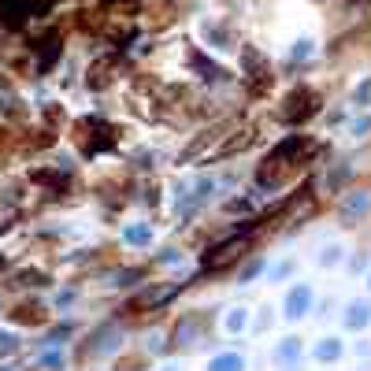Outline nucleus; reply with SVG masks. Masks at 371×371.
Listing matches in <instances>:
<instances>
[{
	"label": "nucleus",
	"mask_w": 371,
	"mask_h": 371,
	"mask_svg": "<svg viewBox=\"0 0 371 371\" xmlns=\"http://www.w3.org/2000/svg\"><path fill=\"white\" fill-rule=\"evenodd\" d=\"M308 304H312V289L308 286H294L289 297H286V315L289 320H301V315L308 312Z\"/></svg>",
	"instance_id": "7"
},
{
	"label": "nucleus",
	"mask_w": 371,
	"mask_h": 371,
	"mask_svg": "<svg viewBox=\"0 0 371 371\" xmlns=\"http://www.w3.org/2000/svg\"><path fill=\"white\" fill-rule=\"evenodd\" d=\"M338 353H341V341H338V338H323V346L315 349V356H320V360H334Z\"/></svg>",
	"instance_id": "12"
},
{
	"label": "nucleus",
	"mask_w": 371,
	"mask_h": 371,
	"mask_svg": "<svg viewBox=\"0 0 371 371\" xmlns=\"http://www.w3.org/2000/svg\"><path fill=\"white\" fill-rule=\"evenodd\" d=\"M37 52H41V56H37V71H48L52 63H56V56H60V37L56 34L41 37V41H37Z\"/></svg>",
	"instance_id": "8"
},
{
	"label": "nucleus",
	"mask_w": 371,
	"mask_h": 371,
	"mask_svg": "<svg viewBox=\"0 0 371 371\" xmlns=\"http://www.w3.org/2000/svg\"><path fill=\"white\" fill-rule=\"evenodd\" d=\"M11 320H15V323H41L45 308H41V304H22V308L11 312Z\"/></svg>",
	"instance_id": "10"
},
{
	"label": "nucleus",
	"mask_w": 371,
	"mask_h": 371,
	"mask_svg": "<svg viewBox=\"0 0 371 371\" xmlns=\"http://www.w3.org/2000/svg\"><path fill=\"white\" fill-rule=\"evenodd\" d=\"M297 356V338H286V346H278V360H294Z\"/></svg>",
	"instance_id": "14"
},
{
	"label": "nucleus",
	"mask_w": 371,
	"mask_h": 371,
	"mask_svg": "<svg viewBox=\"0 0 371 371\" xmlns=\"http://www.w3.org/2000/svg\"><path fill=\"white\" fill-rule=\"evenodd\" d=\"M19 346V341L15 338H11V334H0V353H11V349H15Z\"/></svg>",
	"instance_id": "15"
},
{
	"label": "nucleus",
	"mask_w": 371,
	"mask_h": 371,
	"mask_svg": "<svg viewBox=\"0 0 371 371\" xmlns=\"http://www.w3.org/2000/svg\"><path fill=\"white\" fill-rule=\"evenodd\" d=\"M242 367H245L242 353H223V356H216V360H211L208 371H242Z\"/></svg>",
	"instance_id": "11"
},
{
	"label": "nucleus",
	"mask_w": 371,
	"mask_h": 371,
	"mask_svg": "<svg viewBox=\"0 0 371 371\" xmlns=\"http://www.w3.org/2000/svg\"><path fill=\"white\" fill-rule=\"evenodd\" d=\"M315 112H320V93L308 89V86H297L286 97V104H282V119H286V123H304V119L315 115Z\"/></svg>",
	"instance_id": "3"
},
{
	"label": "nucleus",
	"mask_w": 371,
	"mask_h": 371,
	"mask_svg": "<svg viewBox=\"0 0 371 371\" xmlns=\"http://www.w3.org/2000/svg\"><path fill=\"white\" fill-rule=\"evenodd\" d=\"M367 320H371V304H367V301H353V304H349V315H346V327L360 330Z\"/></svg>",
	"instance_id": "9"
},
{
	"label": "nucleus",
	"mask_w": 371,
	"mask_h": 371,
	"mask_svg": "<svg viewBox=\"0 0 371 371\" xmlns=\"http://www.w3.org/2000/svg\"><path fill=\"white\" fill-rule=\"evenodd\" d=\"M245 249H249V234L245 230H237L230 242H219V245H211L208 253L201 256V271H227V268H234L237 260L245 256Z\"/></svg>",
	"instance_id": "2"
},
{
	"label": "nucleus",
	"mask_w": 371,
	"mask_h": 371,
	"mask_svg": "<svg viewBox=\"0 0 371 371\" xmlns=\"http://www.w3.org/2000/svg\"><path fill=\"white\" fill-rule=\"evenodd\" d=\"M371 211V186H360V190L346 193V201H341V219H346V227H356V219L367 216Z\"/></svg>",
	"instance_id": "5"
},
{
	"label": "nucleus",
	"mask_w": 371,
	"mask_h": 371,
	"mask_svg": "<svg viewBox=\"0 0 371 371\" xmlns=\"http://www.w3.org/2000/svg\"><path fill=\"white\" fill-rule=\"evenodd\" d=\"M175 294H178V286H152V289H141V294L126 304V312H130V315H149V312H156L164 301H171Z\"/></svg>",
	"instance_id": "4"
},
{
	"label": "nucleus",
	"mask_w": 371,
	"mask_h": 371,
	"mask_svg": "<svg viewBox=\"0 0 371 371\" xmlns=\"http://www.w3.org/2000/svg\"><path fill=\"white\" fill-rule=\"evenodd\" d=\"M367 286H371V275H367Z\"/></svg>",
	"instance_id": "16"
},
{
	"label": "nucleus",
	"mask_w": 371,
	"mask_h": 371,
	"mask_svg": "<svg viewBox=\"0 0 371 371\" xmlns=\"http://www.w3.org/2000/svg\"><path fill=\"white\" fill-rule=\"evenodd\" d=\"M115 341H119V327H115V323H112V327H100L97 334H93L86 346H82V353H86V356L108 353V349H115Z\"/></svg>",
	"instance_id": "6"
},
{
	"label": "nucleus",
	"mask_w": 371,
	"mask_h": 371,
	"mask_svg": "<svg viewBox=\"0 0 371 371\" xmlns=\"http://www.w3.org/2000/svg\"><path fill=\"white\" fill-rule=\"evenodd\" d=\"M304 149H308V141H304V138H289V141H282V145H275V149L263 156V164H260V171H256V182H260V186H278L289 167L301 164V152H304Z\"/></svg>",
	"instance_id": "1"
},
{
	"label": "nucleus",
	"mask_w": 371,
	"mask_h": 371,
	"mask_svg": "<svg viewBox=\"0 0 371 371\" xmlns=\"http://www.w3.org/2000/svg\"><path fill=\"white\" fill-rule=\"evenodd\" d=\"M149 237H152V230H149V227H130V230H126V242H138V245H145Z\"/></svg>",
	"instance_id": "13"
}]
</instances>
